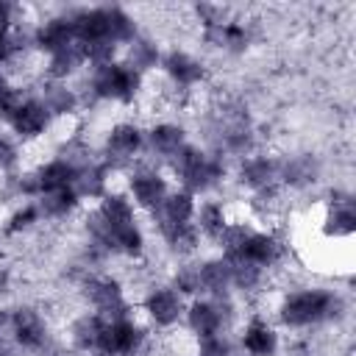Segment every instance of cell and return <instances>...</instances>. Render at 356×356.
Segmentation results:
<instances>
[{
	"instance_id": "1",
	"label": "cell",
	"mask_w": 356,
	"mask_h": 356,
	"mask_svg": "<svg viewBox=\"0 0 356 356\" xmlns=\"http://www.w3.org/2000/svg\"><path fill=\"white\" fill-rule=\"evenodd\" d=\"M345 312V300L339 292L325 286H306L289 292L278 306V320L286 328H312L331 320H339Z\"/></svg>"
},
{
	"instance_id": "2",
	"label": "cell",
	"mask_w": 356,
	"mask_h": 356,
	"mask_svg": "<svg viewBox=\"0 0 356 356\" xmlns=\"http://www.w3.org/2000/svg\"><path fill=\"white\" fill-rule=\"evenodd\" d=\"M217 242L225 259L250 261V264H259L261 270H270L284 259V242L273 231H259L245 222H228V228Z\"/></svg>"
},
{
	"instance_id": "3",
	"label": "cell",
	"mask_w": 356,
	"mask_h": 356,
	"mask_svg": "<svg viewBox=\"0 0 356 356\" xmlns=\"http://www.w3.org/2000/svg\"><path fill=\"white\" fill-rule=\"evenodd\" d=\"M172 172L178 175L184 192L197 195V192H209L217 184H222L225 178V161L214 153H206L195 145H184L172 159H170Z\"/></svg>"
},
{
	"instance_id": "4",
	"label": "cell",
	"mask_w": 356,
	"mask_h": 356,
	"mask_svg": "<svg viewBox=\"0 0 356 356\" xmlns=\"http://www.w3.org/2000/svg\"><path fill=\"white\" fill-rule=\"evenodd\" d=\"M89 89L97 100H114V103H134L142 89V75L128 67L125 61H108L92 70Z\"/></svg>"
},
{
	"instance_id": "5",
	"label": "cell",
	"mask_w": 356,
	"mask_h": 356,
	"mask_svg": "<svg viewBox=\"0 0 356 356\" xmlns=\"http://www.w3.org/2000/svg\"><path fill=\"white\" fill-rule=\"evenodd\" d=\"M78 175H81V167H75L70 159L64 156H56L44 164H39L33 172L22 175L17 189L22 195H44V192H56V189H70L78 184Z\"/></svg>"
},
{
	"instance_id": "6",
	"label": "cell",
	"mask_w": 356,
	"mask_h": 356,
	"mask_svg": "<svg viewBox=\"0 0 356 356\" xmlns=\"http://www.w3.org/2000/svg\"><path fill=\"white\" fill-rule=\"evenodd\" d=\"M6 328L11 334V342L22 350H42L50 339V325L44 320V314L33 306H17L11 312H6Z\"/></svg>"
},
{
	"instance_id": "7",
	"label": "cell",
	"mask_w": 356,
	"mask_h": 356,
	"mask_svg": "<svg viewBox=\"0 0 356 356\" xmlns=\"http://www.w3.org/2000/svg\"><path fill=\"white\" fill-rule=\"evenodd\" d=\"M145 339H147L145 328L131 314L106 320L95 356H136L145 348Z\"/></svg>"
},
{
	"instance_id": "8",
	"label": "cell",
	"mask_w": 356,
	"mask_h": 356,
	"mask_svg": "<svg viewBox=\"0 0 356 356\" xmlns=\"http://www.w3.org/2000/svg\"><path fill=\"white\" fill-rule=\"evenodd\" d=\"M83 295L92 303L95 314H100L106 320H117V317H128L131 314V306L125 300V289L111 275H92L83 284Z\"/></svg>"
},
{
	"instance_id": "9",
	"label": "cell",
	"mask_w": 356,
	"mask_h": 356,
	"mask_svg": "<svg viewBox=\"0 0 356 356\" xmlns=\"http://www.w3.org/2000/svg\"><path fill=\"white\" fill-rule=\"evenodd\" d=\"M3 120L11 125V131H14L19 139H28V142L36 139V136H42V134L50 128V122H53L47 106H44L39 97H31V95H22V97L17 100V106H14Z\"/></svg>"
},
{
	"instance_id": "10",
	"label": "cell",
	"mask_w": 356,
	"mask_h": 356,
	"mask_svg": "<svg viewBox=\"0 0 356 356\" xmlns=\"http://www.w3.org/2000/svg\"><path fill=\"white\" fill-rule=\"evenodd\" d=\"M142 309H145V314L150 317V323L159 325V328L175 325V323L184 317V312H186L184 295H181L172 284L150 286V292L142 298Z\"/></svg>"
},
{
	"instance_id": "11",
	"label": "cell",
	"mask_w": 356,
	"mask_h": 356,
	"mask_svg": "<svg viewBox=\"0 0 356 356\" xmlns=\"http://www.w3.org/2000/svg\"><path fill=\"white\" fill-rule=\"evenodd\" d=\"M228 314L231 312H228L225 300H220V298H197L184 312L186 325H189L192 334H197V339L209 337V334H222V328L228 323Z\"/></svg>"
},
{
	"instance_id": "12",
	"label": "cell",
	"mask_w": 356,
	"mask_h": 356,
	"mask_svg": "<svg viewBox=\"0 0 356 356\" xmlns=\"http://www.w3.org/2000/svg\"><path fill=\"white\" fill-rule=\"evenodd\" d=\"M159 64H161L164 75L170 78V83H172L175 89H192V86H197V83L206 78L203 61H197L192 53L178 50V47L170 50V53H164Z\"/></svg>"
},
{
	"instance_id": "13",
	"label": "cell",
	"mask_w": 356,
	"mask_h": 356,
	"mask_svg": "<svg viewBox=\"0 0 356 356\" xmlns=\"http://www.w3.org/2000/svg\"><path fill=\"white\" fill-rule=\"evenodd\" d=\"M236 178L253 195H270V192H275V184L281 181L278 178V161L270 156H248L239 164Z\"/></svg>"
},
{
	"instance_id": "14",
	"label": "cell",
	"mask_w": 356,
	"mask_h": 356,
	"mask_svg": "<svg viewBox=\"0 0 356 356\" xmlns=\"http://www.w3.org/2000/svg\"><path fill=\"white\" fill-rule=\"evenodd\" d=\"M128 192H131L136 206H142L147 211H156L164 203V197L170 195V186H167V178L159 170L145 167V170H136L128 178Z\"/></svg>"
},
{
	"instance_id": "15",
	"label": "cell",
	"mask_w": 356,
	"mask_h": 356,
	"mask_svg": "<svg viewBox=\"0 0 356 356\" xmlns=\"http://www.w3.org/2000/svg\"><path fill=\"white\" fill-rule=\"evenodd\" d=\"M33 44H36L42 53H47V56H53V53H58V50H64V47H70V44H78L75 25H72L70 14L47 17V19L36 28Z\"/></svg>"
},
{
	"instance_id": "16",
	"label": "cell",
	"mask_w": 356,
	"mask_h": 356,
	"mask_svg": "<svg viewBox=\"0 0 356 356\" xmlns=\"http://www.w3.org/2000/svg\"><path fill=\"white\" fill-rule=\"evenodd\" d=\"M356 231V211H353V197L345 192H334L331 203L323 217V234L328 239H348Z\"/></svg>"
},
{
	"instance_id": "17",
	"label": "cell",
	"mask_w": 356,
	"mask_h": 356,
	"mask_svg": "<svg viewBox=\"0 0 356 356\" xmlns=\"http://www.w3.org/2000/svg\"><path fill=\"white\" fill-rule=\"evenodd\" d=\"M203 39L220 50H228V53H242L248 50L250 44V31L239 22V19H228V17H220L217 22H209L203 25Z\"/></svg>"
},
{
	"instance_id": "18",
	"label": "cell",
	"mask_w": 356,
	"mask_h": 356,
	"mask_svg": "<svg viewBox=\"0 0 356 356\" xmlns=\"http://www.w3.org/2000/svg\"><path fill=\"white\" fill-rule=\"evenodd\" d=\"M145 147V134L136 122H117L106 134V156L108 161H128Z\"/></svg>"
},
{
	"instance_id": "19",
	"label": "cell",
	"mask_w": 356,
	"mask_h": 356,
	"mask_svg": "<svg viewBox=\"0 0 356 356\" xmlns=\"http://www.w3.org/2000/svg\"><path fill=\"white\" fill-rule=\"evenodd\" d=\"M239 339H242V350L248 356H275L278 353V334L261 317H253L242 328V337Z\"/></svg>"
},
{
	"instance_id": "20",
	"label": "cell",
	"mask_w": 356,
	"mask_h": 356,
	"mask_svg": "<svg viewBox=\"0 0 356 356\" xmlns=\"http://www.w3.org/2000/svg\"><path fill=\"white\" fill-rule=\"evenodd\" d=\"M195 195L178 189L164 197V203L153 211V225H184L195 220Z\"/></svg>"
},
{
	"instance_id": "21",
	"label": "cell",
	"mask_w": 356,
	"mask_h": 356,
	"mask_svg": "<svg viewBox=\"0 0 356 356\" xmlns=\"http://www.w3.org/2000/svg\"><path fill=\"white\" fill-rule=\"evenodd\" d=\"M320 175V164L312 153H298V156H289L284 161H278V178L286 184V186H309L314 184Z\"/></svg>"
},
{
	"instance_id": "22",
	"label": "cell",
	"mask_w": 356,
	"mask_h": 356,
	"mask_svg": "<svg viewBox=\"0 0 356 356\" xmlns=\"http://www.w3.org/2000/svg\"><path fill=\"white\" fill-rule=\"evenodd\" d=\"M197 273H200V292H206L209 298H220V300L228 298V292H231V261L225 256L197 264Z\"/></svg>"
},
{
	"instance_id": "23",
	"label": "cell",
	"mask_w": 356,
	"mask_h": 356,
	"mask_svg": "<svg viewBox=\"0 0 356 356\" xmlns=\"http://www.w3.org/2000/svg\"><path fill=\"white\" fill-rule=\"evenodd\" d=\"M103 323L106 317L95 314V312H86L81 317L72 320L70 325V339L72 345L81 350V353H97V342H100V334H103Z\"/></svg>"
},
{
	"instance_id": "24",
	"label": "cell",
	"mask_w": 356,
	"mask_h": 356,
	"mask_svg": "<svg viewBox=\"0 0 356 356\" xmlns=\"http://www.w3.org/2000/svg\"><path fill=\"white\" fill-rule=\"evenodd\" d=\"M147 145H150L153 153H159L164 159H172L186 145V131L175 122H156L147 131Z\"/></svg>"
},
{
	"instance_id": "25",
	"label": "cell",
	"mask_w": 356,
	"mask_h": 356,
	"mask_svg": "<svg viewBox=\"0 0 356 356\" xmlns=\"http://www.w3.org/2000/svg\"><path fill=\"white\" fill-rule=\"evenodd\" d=\"M192 222H195L200 236L217 242L231 220H228V211H225V206L220 200H206V203H200V209H195V220Z\"/></svg>"
},
{
	"instance_id": "26",
	"label": "cell",
	"mask_w": 356,
	"mask_h": 356,
	"mask_svg": "<svg viewBox=\"0 0 356 356\" xmlns=\"http://www.w3.org/2000/svg\"><path fill=\"white\" fill-rule=\"evenodd\" d=\"M36 203H39L42 217H47V220H64V217H70L81 206V195H78L75 186H70V189L44 192V195H39Z\"/></svg>"
},
{
	"instance_id": "27",
	"label": "cell",
	"mask_w": 356,
	"mask_h": 356,
	"mask_svg": "<svg viewBox=\"0 0 356 356\" xmlns=\"http://www.w3.org/2000/svg\"><path fill=\"white\" fill-rule=\"evenodd\" d=\"M39 100L47 106L50 117H70V114H75V108H78V95H75V89H70V86L61 83V81L47 83V86L42 89V97H39Z\"/></svg>"
},
{
	"instance_id": "28",
	"label": "cell",
	"mask_w": 356,
	"mask_h": 356,
	"mask_svg": "<svg viewBox=\"0 0 356 356\" xmlns=\"http://www.w3.org/2000/svg\"><path fill=\"white\" fill-rule=\"evenodd\" d=\"M75 189L81 197H103L108 192V161H89L81 170Z\"/></svg>"
},
{
	"instance_id": "29",
	"label": "cell",
	"mask_w": 356,
	"mask_h": 356,
	"mask_svg": "<svg viewBox=\"0 0 356 356\" xmlns=\"http://www.w3.org/2000/svg\"><path fill=\"white\" fill-rule=\"evenodd\" d=\"M83 61H86V58H83L81 44H70V47H64V50L47 56V75H50L53 81H67L72 72H78V67H81Z\"/></svg>"
},
{
	"instance_id": "30",
	"label": "cell",
	"mask_w": 356,
	"mask_h": 356,
	"mask_svg": "<svg viewBox=\"0 0 356 356\" xmlns=\"http://www.w3.org/2000/svg\"><path fill=\"white\" fill-rule=\"evenodd\" d=\"M159 61H161V53H159V47H156L153 39H147V36H136V39L128 44V61H125V64L134 67L139 75L147 72V70H153Z\"/></svg>"
},
{
	"instance_id": "31",
	"label": "cell",
	"mask_w": 356,
	"mask_h": 356,
	"mask_svg": "<svg viewBox=\"0 0 356 356\" xmlns=\"http://www.w3.org/2000/svg\"><path fill=\"white\" fill-rule=\"evenodd\" d=\"M231 261V286L239 289V292H256L261 284H264V275L267 270H261L259 264H250V261Z\"/></svg>"
},
{
	"instance_id": "32",
	"label": "cell",
	"mask_w": 356,
	"mask_h": 356,
	"mask_svg": "<svg viewBox=\"0 0 356 356\" xmlns=\"http://www.w3.org/2000/svg\"><path fill=\"white\" fill-rule=\"evenodd\" d=\"M42 220V211H39V203H25L19 209H14L6 220V234H22L28 228H33L36 222Z\"/></svg>"
},
{
	"instance_id": "33",
	"label": "cell",
	"mask_w": 356,
	"mask_h": 356,
	"mask_svg": "<svg viewBox=\"0 0 356 356\" xmlns=\"http://www.w3.org/2000/svg\"><path fill=\"white\" fill-rule=\"evenodd\" d=\"M172 286L181 292V295H197L200 292V273H197V264H181L172 275Z\"/></svg>"
},
{
	"instance_id": "34",
	"label": "cell",
	"mask_w": 356,
	"mask_h": 356,
	"mask_svg": "<svg viewBox=\"0 0 356 356\" xmlns=\"http://www.w3.org/2000/svg\"><path fill=\"white\" fill-rule=\"evenodd\" d=\"M195 356H234V345L225 334H209L197 339V353Z\"/></svg>"
},
{
	"instance_id": "35",
	"label": "cell",
	"mask_w": 356,
	"mask_h": 356,
	"mask_svg": "<svg viewBox=\"0 0 356 356\" xmlns=\"http://www.w3.org/2000/svg\"><path fill=\"white\" fill-rule=\"evenodd\" d=\"M19 50V39L14 31H0V64H8Z\"/></svg>"
},
{
	"instance_id": "36",
	"label": "cell",
	"mask_w": 356,
	"mask_h": 356,
	"mask_svg": "<svg viewBox=\"0 0 356 356\" xmlns=\"http://www.w3.org/2000/svg\"><path fill=\"white\" fill-rule=\"evenodd\" d=\"M19 161V150L8 136H0V170H11Z\"/></svg>"
},
{
	"instance_id": "37",
	"label": "cell",
	"mask_w": 356,
	"mask_h": 356,
	"mask_svg": "<svg viewBox=\"0 0 356 356\" xmlns=\"http://www.w3.org/2000/svg\"><path fill=\"white\" fill-rule=\"evenodd\" d=\"M14 14H17V6L0 0V31H11V25H14Z\"/></svg>"
},
{
	"instance_id": "38",
	"label": "cell",
	"mask_w": 356,
	"mask_h": 356,
	"mask_svg": "<svg viewBox=\"0 0 356 356\" xmlns=\"http://www.w3.org/2000/svg\"><path fill=\"white\" fill-rule=\"evenodd\" d=\"M11 281H14V275H11V270H8L6 264H0V295L11 289Z\"/></svg>"
},
{
	"instance_id": "39",
	"label": "cell",
	"mask_w": 356,
	"mask_h": 356,
	"mask_svg": "<svg viewBox=\"0 0 356 356\" xmlns=\"http://www.w3.org/2000/svg\"><path fill=\"white\" fill-rule=\"evenodd\" d=\"M0 356H14V345L3 337V328H0Z\"/></svg>"
},
{
	"instance_id": "40",
	"label": "cell",
	"mask_w": 356,
	"mask_h": 356,
	"mask_svg": "<svg viewBox=\"0 0 356 356\" xmlns=\"http://www.w3.org/2000/svg\"><path fill=\"white\" fill-rule=\"evenodd\" d=\"M8 89H11V83H8V78H6V75H3V70H0V97H3Z\"/></svg>"
},
{
	"instance_id": "41",
	"label": "cell",
	"mask_w": 356,
	"mask_h": 356,
	"mask_svg": "<svg viewBox=\"0 0 356 356\" xmlns=\"http://www.w3.org/2000/svg\"><path fill=\"white\" fill-rule=\"evenodd\" d=\"M306 356H312V353H306Z\"/></svg>"
}]
</instances>
